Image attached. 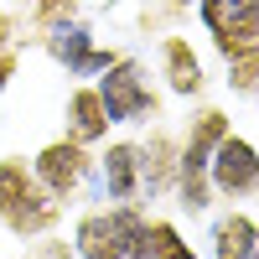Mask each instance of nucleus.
<instances>
[{"label":"nucleus","instance_id":"9","mask_svg":"<svg viewBox=\"0 0 259 259\" xmlns=\"http://www.w3.org/2000/svg\"><path fill=\"white\" fill-rule=\"evenodd\" d=\"M94 171L104 202H140V140H114L104 156H94Z\"/></svg>","mask_w":259,"mask_h":259},{"label":"nucleus","instance_id":"3","mask_svg":"<svg viewBox=\"0 0 259 259\" xmlns=\"http://www.w3.org/2000/svg\"><path fill=\"white\" fill-rule=\"evenodd\" d=\"M145 249V212L140 202H104L83 212L73 228V254L78 259H130Z\"/></svg>","mask_w":259,"mask_h":259},{"label":"nucleus","instance_id":"11","mask_svg":"<svg viewBox=\"0 0 259 259\" xmlns=\"http://www.w3.org/2000/svg\"><path fill=\"white\" fill-rule=\"evenodd\" d=\"M62 124H68V140L78 145H99V140H109V114H104V104L94 94V83H78V89L68 94V104H62Z\"/></svg>","mask_w":259,"mask_h":259},{"label":"nucleus","instance_id":"15","mask_svg":"<svg viewBox=\"0 0 259 259\" xmlns=\"http://www.w3.org/2000/svg\"><path fill=\"white\" fill-rule=\"evenodd\" d=\"M16 52H21L16 16H11V11H0V89H6V83H11V73H16Z\"/></svg>","mask_w":259,"mask_h":259},{"label":"nucleus","instance_id":"7","mask_svg":"<svg viewBox=\"0 0 259 259\" xmlns=\"http://www.w3.org/2000/svg\"><path fill=\"white\" fill-rule=\"evenodd\" d=\"M31 177L52 192L57 202H73L83 187L94 182V156H89V145H78V140H47L36 150V161H31Z\"/></svg>","mask_w":259,"mask_h":259},{"label":"nucleus","instance_id":"18","mask_svg":"<svg viewBox=\"0 0 259 259\" xmlns=\"http://www.w3.org/2000/svg\"><path fill=\"white\" fill-rule=\"evenodd\" d=\"M171 6H182V11H187V6H192V0H171Z\"/></svg>","mask_w":259,"mask_h":259},{"label":"nucleus","instance_id":"4","mask_svg":"<svg viewBox=\"0 0 259 259\" xmlns=\"http://www.w3.org/2000/svg\"><path fill=\"white\" fill-rule=\"evenodd\" d=\"M94 94L104 104V114H109V124H145V119H156V109H161L156 83H150L140 57H114L109 68L94 78Z\"/></svg>","mask_w":259,"mask_h":259},{"label":"nucleus","instance_id":"16","mask_svg":"<svg viewBox=\"0 0 259 259\" xmlns=\"http://www.w3.org/2000/svg\"><path fill=\"white\" fill-rule=\"evenodd\" d=\"M31 259H78V254H73L68 244H57V239H47V244H41V249H36Z\"/></svg>","mask_w":259,"mask_h":259},{"label":"nucleus","instance_id":"17","mask_svg":"<svg viewBox=\"0 0 259 259\" xmlns=\"http://www.w3.org/2000/svg\"><path fill=\"white\" fill-rule=\"evenodd\" d=\"M130 259H150V249H140V254H130Z\"/></svg>","mask_w":259,"mask_h":259},{"label":"nucleus","instance_id":"8","mask_svg":"<svg viewBox=\"0 0 259 259\" xmlns=\"http://www.w3.org/2000/svg\"><path fill=\"white\" fill-rule=\"evenodd\" d=\"M197 21L223 57L259 36V0H197Z\"/></svg>","mask_w":259,"mask_h":259},{"label":"nucleus","instance_id":"12","mask_svg":"<svg viewBox=\"0 0 259 259\" xmlns=\"http://www.w3.org/2000/svg\"><path fill=\"white\" fill-rule=\"evenodd\" d=\"M171 182H177V140L166 130H156L150 140H140V202L166 197Z\"/></svg>","mask_w":259,"mask_h":259},{"label":"nucleus","instance_id":"13","mask_svg":"<svg viewBox=\"0 0 259 259\" xmlns=\"http://www.w3.org/2000/svg\"><path fill=\"white\" fill-rule=\"evenodd\" d=\"M161 78H166V89L177 94V99H197L202 94V57L192 52V41L187 36H166L161 41Z\"/></svg>","mask_w":259,"mask_h":259},{"label":"nucleus","instance_id":"10","mask_svg":"<svg viewBox=\"0 0 259 259\" xmlns=\"http://www.w3.org/2000/svg\"><path fill=\"white\" fill-rule=\"evenodd\" d=\"M207 259H259V218L228 207L207 223Z\"/></svg>","mask_w":259,"mask_h":259},{"label":"nucleus","instance_id":"1","mask_svg":"<svg viewBox=\"0 0 259 259\" xmlns=\"http://www.w3.org/2000/svg\"><path fill=\"white\" fill-rule=\"evenodd\" d=\"M62 218V202L31 177V166L21 156L0 161V228L11 239H47Z\"/></svg>","mask_w":259,"mask_h":259},{"label":"nucleus","instance_id":"14","mask_svg":"<svg viewBox=\"0 0 259 259\" xmlns=\"http://www.w3.org/2000/svg\"><path fill=\"white\" fill-rule=\"evenodd\" d=\"M145 249H150V259H197L171 218H145Z\"/></svg>","mask_w":259,"mask_h":259},{"label":"nucleus","instance_id":"6","mask_svg":"<svg viewBox=\"0 0 259 259\" xmlns=\"http://www.w3.org/2000/svg\"><path fill=\"white\" fill-rule=\"evenodd\" d=\"M41 47H47V57L57 62V68H68V78H99L114 62V52H104L94 41L89 21H83L78 11L52 21V26H41Z\"/></svg>","mask_w":259,"mask_h":259},{"label":"nucleus","instance_id":"2","mask_svg":"<svg viewBox=\"0 0 259 259\" xmlns=\"http://www.w3.org/2000/svg\"><path fill=\"white\" fill-rule=\"evenodd\" d=\"M228 135V114L223 109H202L187 124V135L177 140V182H171V197L182 212H207L212 207V187H207V161L212 145Z\"/></svg>","mask_w":259,"mask_h":259},{"label":"nucleus","instance_id":"5","mask_svg":"<svg viewBox=\"0 0 259 259\" xmlns=\"http://www.w3.org/2000/svg\"><path fill=\"white\" fill-rule=\"evenodd\" d=\"M207 187L212 197L223 202H244L259 192V145L239 130H228V135L212 145V161H207Z\"/></svg>","mask_w":259,"mask_h":259}]
</instances>
